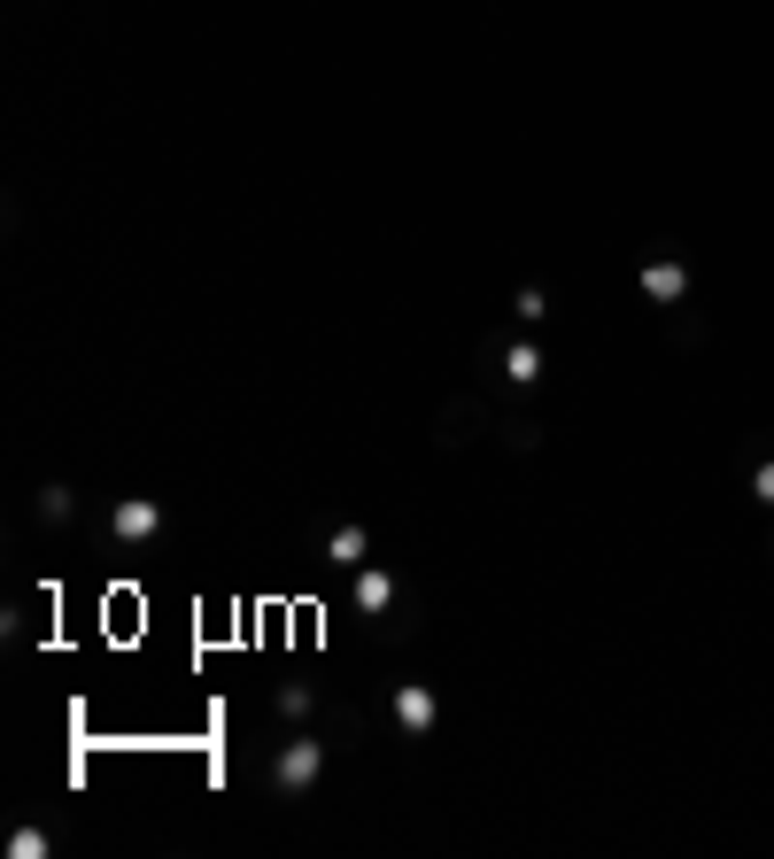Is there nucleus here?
Masks as SVG:
<instances>
[{"label": "nucleus", "mask_w": 774, "mask_h": 859, "mask_svg": "<svg viewBox=\"0 0 774 859\" xmlns=\"http://www.w3.org/2000/svg\"><path fill=\"white\" fill-rule=\"evenodd\" d=\"M387 712H395V728H403V736H434V720H442V697H434L426 682H395Z\"/></svg>", "instance_id": "1"}, {"label": "nucleus", "mask_w": 774, "mask_h": 859, "mask_svg": "<svg viewBox=\"0 0 774 859\" xmlns=\"http://www.w3.org/2000/svg\"><path fill=\"white\" fill-rule=\"evenodd\" d=\"M318 774H326V751H318V743L310 736H295L287 743V751H279V759H271V782H279V790H310V782H318Z\"/></svg>", "instance_id": "2"}, {"label": "nucleus", "mask_w": 774, "mask_h": 859, "mask_svg": "<svg viewBox=\"0 0 774 859\" xmlns=\"http://www.w3.org/2000/svg\"><path fill=\"white\" fill-rule=\"evenodd\" d=\"M109 534H117V542H148V534H163V504H155V496H124V504H109Z\"/></svg>", "instance_id": "3"}, {"label": "nucleus", "mask_w": 774, "mask_h": 859, "mask_svg": "<svg viewBox=\"0 0 774 859\" xmlns=\"http://www.w3.org/2000/svg\"><path fill=\"white\" fill-rule=\"evenodd\" d=\"M364 558H372V534H364L357 519H349V527H333V534H326V565H341V573H357Z\"/></svg>", "instance_id": "4"}, {"label": "nucleus", "mask_w": 774, "mask_h": 859, "mask_svg": "<svg viewBox=\"0 0 774 859\" xmlns=\"http://www.w3.org/2000/svg\"><path fill=\"white\" fill-rule=\"evenodd\" d=\"M349 581H357V612H364V620H380L387 604H395V581H387L380 565H357Z\"/></svg>", "instance_id": "5"}, {"label": "nucleus", "mask_w": 774, "mask_h": 859, "mask_svg": "<svg viewBox=\"0 0 774 859\" xmlns=\"http://www.w3.org/2000/svg\"><path fill=\"white\" fill-rule=\"evenodd\" d=\"M643 295H651V302H682L689 295V271L674 264V256H658V264H643Z\"/></svg>", "instance_id": "6"}, {"label": "nucleus", "mask_w": 774, "mask_h": 859, "mask_svg": "<svg viewBox=\"0 0 774 859\" xmlns=\"http://www.w3.org/2000/svg\"><path fill=\"white\" fill-rule=\"evenodd\" d=\"M504 380H519V387H535V380H542V349H535V341H519V349L504 356Z\"/></svg>", "instance_id": "7"}, {"label": "nucleus", "mask_w": 774, "mask_h": 859, "mask_svg": "<svg viewBox=\"0 0 774 859\" xmlns=\"http://www.w3.org/2000/svg\"><path fill=\"white\" fill-rule=\"evenodd\" d=\"M70 504H78V496H70L62 480H47V488H39V519H47V527H62V519H70Z\"/></svg>", "instance_id": "8"}, {"label": "nucleus", "mask_w": 774, "mask_h": 859, "mask_svg": "<svg viewBox=\"0 0 774 859\" xmlns=\"http://www.w3.org/2000/svg\"><path fill=\"white\" fill-rule=\"evenodd\" d=\"M8 852H16V859H47V829H16V836H8Z\"/></svg>", "instance_id": "9"}, {"label": "nucleus", "mask_w": 774, "mask_h": 859, "mask_svg": "<svg viewBox=\"0 0 774 859\" xmlns=\"http://www.w3.org/2000/svg\"><path fill=\"white\" fill-rule=\"evenodd\" d=\"M511 310H519V318H527V326H542V318H550V295H542V287H527V295L511 302Z\"/></svg>", "instance_id": "10"}, {"label": "nucleus", "mask_w": 774, "mask_h": 859, "mask_svg": "<svg viewBox=\"0 0 774 859\" xmlns=\"http://www.w3.org/2000/svg\"><path fill=\"white\" fill-rule=\"evenodd\" d=\"M279 712L287 720H310V689H279Z\"/></svg>", "instance_id": "11"}, {"label": "nucleus", "mask_w": 774, "mask_h": 859, "mask_svg": "<svg viewBox=\"0 0 774 859\" xmlns=\"http://www.w3.org/2000/svg\"><path fill=\"white\" fill-rule=\"evenodd\" d=\"M751 488H759V504H774V465H759V480H751Z\"/></svg>", "instance_id": "12"}]
</instances>
